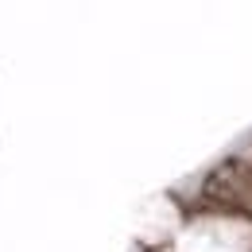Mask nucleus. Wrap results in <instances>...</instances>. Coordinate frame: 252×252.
<instances>
[]
</instances>
